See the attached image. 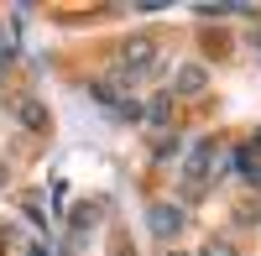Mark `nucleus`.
<instances>
[{
    "mask_svg": "<svg viewBox=\"0 0 261 256\" xmlns=\"http://www.w3.org/2000/svg\"><path fill=\"white\" fill-rule=\"evenodd\" d=\"M225 173V152H220V141H199V146H188V157H183V183L193 188V194H204V188Z\"/></svg>",
    "mask_w": 261,
    "mask_h": 256,
    "instance_id": "1",
    "label": "nucleus"
},
{
    "mask_svg": "<svg viewBox=\"0 0 261 256\" xmlns=\"http://www.w3.org/2000/svg\"><path fill=\"white\" fill-rule=\"evenodd\" d=\"M151 63H157V42L151 37H125L120 42V68H130V73H151Z\"/></svg>",
    "mask_w": 261,
    "mask_h": 256,
    "instance_id": "2",
    "label": "nucleus"
},
{
    "mask_svg": "<svg viewBox=\"0 0 261 256\" xmlns=\"http://www.w3.org/2000/svg\"><path fill=\"white\" fill-rule=\"evenodd\" d=\"M209 89V68L204 63H183L178 73H172V94H183V99H199Z\"/></svg>",
    "mask_w": 261,
    "mask_h": 256,
    "instance_id": "3",
    "label": "nucleus"
},
{
    "mask_svg": "<svg viewBox=\"0 0 261 256\" xmlns=\"http://www.w3.org/2000/svg\"><path fill=\"white\" fill-rule=\"evenodd\" d=\"M146 225H151V236L172 241V236H178V230H183V209H178V204H157V209H151V215H146Z\"/></svg>",
    "mask_w": 261,
    "mask_h": 256,
    "instance_id": "4",
    "label": "nucleus"
},
{
    "mask_svg": "<svg viewBox=\"0 0 261 256\" xmlns=\"http://www.w3.org/2000/svg\"><path fill=\"white\" fill-rule=\"evenodd\" d=\"M11 110H16V120L27 125V131H37V136L47 131V105H42V99H32V94H21V99L11 105Z\"/></svg>",
    "mask_w": 261,
    "mask_h": 256,
    "instance_id": "5",
    "label": "nucleus"
},
{
    "mask_svg": "<svg viewBox=\"0 0 261 256\" xmlns=\"http://www.w3.org/2000/svg\"><path fill=\"white\" fill-rule=\"evenodd\" d=\"M141 120L151 125V131H162V125L172 120V94H151V99H146V110H141Z\"/></svg>",
    "mask_w": 261,
    "mask_h": 256,
    "instance_id": "6",
    "label": "nucleus"
},
{
    "mask_svg": "<svg viewBox=\"0 0 261 256\" xmlns=\"http://www.w3.org/2000/svg\"><path fill=\"white\" fill-rule=\"evenodd\" d=\"M204 256H235V246H230V241H209Z\"/></svg>",
    "mask_w": 261,
    "mask_h": 256,
    "instance_id": "7",
    "label": "nucleus"
},
{
    "mask_svg": "<svg viewBox=\"0 0 261 256\" xmlns=\"http://www.w3.org/2000/svg\"><path fill=\"white\" fill-rule=\"evenodd\" d=\"M251 152H261V131H256V136H251Z\"/></svg>",
    "mask_w": 261,
    "mask_h": 256,
    "instance_id": "8",
    "label": "nucleus"
},
{
    "mask_svg": "<svg viewBox=\"0 0 261 256\" xmlns=\"http://www.w3.org/2000/svg\"><path fill=\"white\" fill-rule=\"evenodd\" d=\"M251 42H256V47H261V27H256V32H251Z\"/></svg>",
    "mask_w": 261,
    "mask_h": 256,
    "instance_id": "9",
    "label": "nucleus"
}]
</instances>
